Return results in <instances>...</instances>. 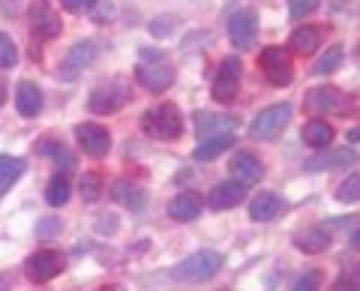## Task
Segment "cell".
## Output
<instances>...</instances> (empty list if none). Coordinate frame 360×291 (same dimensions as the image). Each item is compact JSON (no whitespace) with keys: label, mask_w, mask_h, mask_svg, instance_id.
<instances>
[{"label":"cell","mask_w":360,"mask_h":291,"mask_svg":"<svg viewBox=\"0 0 360 291\" xmlns=\"http://www.w3.org/2000/svg\"><path fill=\"white\" fill-rule=\"evenodd\" d=\"M141 129L156 141H174L184 132V117L174 103H160L141 115Z\"/></svg>","instance_id":"obj_1"},{"label":"cell","mask_w":360,"mask_h":291,"mask_svg":"<svg viewBox=\"0 0 360 291\" xmlns=\"http://www.w3.org/2000/svg\"><path fill=\"white\" fill-rule=\"evenodd\" d=\"M258 70L274 87H288L295 82V63H291V51L285 46H267L258 54Z\"/></svg>","instance_id":"obj_2"},{"label":"cell","mask_w":360,"mask_h":291,"mask_svg":"<svg viewBox=\"0 0 360 291\" xmlns=\"http://www.w3.org/2000/svg\"><path fill=\"white\" fill-rule=\"evenodd\" d=\"M219 267H222V255L219 252L198 250V252L189 255V259L180 261L172 271V276L184 279V283H207V279H213L219 273Z\"/></svg>","instance_id":"obj_3"},{"label":"cell","mask_w":360,"mask_h":291,"mask_svg":"<svg viewBox=\"0 0 360 291\" xmlns=\"http://www.w3.org/2000/svg\"><path fill=\"white\" fill-rule=\"evenodd\" d=\"M291 115H295V108H291L288 103H276V105L262 108V111H258V115L252 117V123H250V136L258 138V141L276 138L279 132L288 127Z\"/></svg>","instance_id":"obj_4"},{"label":"cell","mask_w":360,"mask_h":291,"mask_svg":"<svg viewBox=\"0 0 360 291\" xmlns=\"http://www.w3.org/2000/svg\"><path fill=\"white\" fill-rule=\"evenodd\" d=\"M303 108L307 115L312 117H328V115H345L348 111V96L333 84H321V87H312L303 99Z\"/></svg>","instance_id":"obj_5"},{"label":"cell","mask_w":360,"mask_h":291,"mask_svg":"<svg viewBox=\"0 0 360 291\" xmlns=\"http://www.w3.org/2000/svg\"><path fill=\"white\" fill-rule=\"evenodd\" d=\"M240 72H243V63L238 58H225L217 70V78H213V84H210V96L222 105L234 103L238 91H240Z\"/></svg>","instance_id":"obj_6"},{"label":"cell","mask_w":360,"mask_h":291,"mask_svg":"<svg viewBox=\"0 0 360 291\" xmlns=\"http://www.w3.org/2000/svg\"><path fill=\"white\" fill-rule=\"evenodd\" d=\"M229 39L234 42V48L250 51L258 39V15L255 9H238L229 15Z\"/></svg>","instance_id":"obj_7"},{"label":"cell","mask_w":360,"mask_h":291,"mask_svg":"<svg viewBox=\"0 0 360 291\" xmlns=\"http://www.w3.org/2000/svg\"><path fill=\"white\" fill-rule=\"evenodd\" d=\"M135 82H139L148 93L160 96V93H165L168 87L174 84V70H172V63H165L162 58H160V63H156V60L153 63L144 60L139 70H135Z\"/></svg>","instance_id":"obj_8"},{"label":"cell","mask_w":360,"mask_h":291,"mask_svg":"<svg viewBox=\"0 0 360 291\" xmlns=\"http://www.w3.org/2000/svg\"><path fill=\"white\" fill-rule=\"evenodd\" d=\"M127 87L117 84V82H111V84H99L90 91V99H87V105L94 115H115V111H120L123 105H127Z\"/></svg>","instance_id":"obj_9"},{"label":"cell","mask_w":360,"mask_h":291,"mask_svg":"<svg viewBox=\"0 0 360 291\" xmlns=\"http://www.w3.org/2000/svg\"><path fill=\"white\" fill-rule=\"evenodd\" d=\"M96 58H99V46L94 39L75 42V46L70 48V54L63 58V63H60L58 78H63V82H72V78H78V72H84V66H90Z\"/></svg>","instance_id":"obj_10"},{"label":"cell","mask_w":360,"mask_h":291,"mask_svg":"<svg viewBox=\"0 0 360 291\" xmlns=\"http://www.w3.org/2000/svg\"><path fill=\"white\" fill-rule=\"evenodd\" d=\"M75 138L82 144V150L87 156H94V160H103V156H108V150H111V136H108L105 127H99V123H78Z\"/></svg>","instance_id":"obj_11"},{"label":"cell","mask_w":360,"mask_h":291,"mask_svg":"<svg viewBox=\"0 0 360 291\" xmlns=\"http://www.w3.org/2000/svg\"><path fill=\"white\" fill-rule=\"evenodd\" d=\"M25 271L30 283H49V279H54L63 271V255L58 250H39L37 255L27 259Z\"/></svg>","instance_id":"obj_12"},{"label":"cell","mask_w":360,"mask_h":291,"mask_svg":"<svg viewBox=\"0 0 360 291\" xmlns=\"http://www.w3.org/2000/svg\"><path fill=\"white\" fill-rule=\"evenodd\" d=\"M360 162V153L352 148H340V150H330L324 148L321 153H315L307 160V172H330V169H348V165H357Z\"/></svg>","instance_id":"obj_13"},{"label":"cell","mask_w":360,"mask_h":291,"mask_svg":"<svg viewBox=\"0 0 360 291\" xmlns=\"http://www.w3.org/2000/svg\"><path fill=\"white\" fill-rule=\"evenodd\" d=\"M30 27L42 39H54L60 33V15L49 6V0H33L30 4Z\"/></svg>","instance_id":"obj_14"},{"label":"cell","mask_w":360,"mask_h":291,"mask_svg":"<svg viewBox=\"0 0 360 291\" xmlns=\"http://www.w3.org/2000/svg\"><path fill=\"white\" fill-rule=\"evenodd\" d=\"M264 177V165L255 153H238L231 162V181H238L240 186H255Z\"/></svg>","instance_id":"obj_15"},{"label":"cell","mask_w":360,"mask_h":291,"mask_svg":"<svg viewBox=\"0 0 360 291\" xmlns=\"http://www.w3.org/2000/svg\"><path fill=\"white\" fill-rule=\"evenodd\" d=\"M201 207H205V198L193 189H186V193H177L172 201H168V216L177 219V222H193L198 219Z\"/></svg>","instance_id":"obj_16"},{"label":"cell","mask_w":360,"mask_h":291,"mask_svg":"<svg viewBox=\"0 0 360 291\" xmlns=\"http://www.w3.org/2000/svg\"><path fill=\"white\" fill-rule=\"evenodd\" d=\"M243 189L246 186H240L238 181H222V183H217L210 189V198H207V205L213 207V210H231V207H238L240 201H243Z\"/></svg>","instance_id":"obj_17"},{"label":"cell","mask_w":360,"mask_h":291,"mask_svg":"<svg viewBox=\"0 0 360 291\" xmlns=\"http://www.w3.org/2000/svg\"><path fill=\"white\" fill-rule=\"evenodd\" d=\"M234 144H238V141H234L231 132H222V136H207V138H198L195 150H193V160H198V162H210V160H217V156H222L225 150H231Z\"/></svg>","instance_id":"obj_18"},{"label":"cell","mask_w":360,"mask_h":291,"mask_svg":"<svg viewBox=\"0 0 360 291\" xmlns=\"http://www.w3.org/2000/svg\"><path fill=\"white\" fill-rule=\"evenodd\" d=\"M295 246H297L300 252H307V255H319V252H324L330 246V231L324 228V226L300 228L295 234Z\"/></svg>","instance_id":"obj_19"},{"label":"cell","mask_w":360,"mask_h":291,"mask_svg":"<svg viewBox=\"0 0 360 291\" xmlns=\"http://www.w3.org/2000/svg\"><path fill=\"white\" fill-rule=\"evenodd\" d=\"M319 46H321V33L315 27H309V25H300V27L291 30L285 48L291 54H300V58H309V54L319 51Z\"/></svg>","instance_id":"obj_20"},{"label":"cell","mask_w":360,"mask_h":291,"mask_svg":"<svg viewBox=\"0 0 360 291\" xmlns=\"http://www.w3.org/2000/svg\"><path fill=\"white\" fill-rule=\"evenodd\" d=\"M283 198L276 193H258L252 201H250V219L252 222H270L283 214Z\"/></svg>","instance_id":"obj_21"},{"label":"cell","mask_w":360,"mask_h":291,"mask_svg":"<svg viewBox=\"0 0 360 291\" xmlns=\"http://www.w3.org/2000/svg\"><path fill=\"white\" fill-rule=\"evenodd\" d=\"M15 108L21 117H37L42 111V91L33 82H21L15 91Z\"/></svg>","instance_id":"obj_22"},{"label":"cell","mask_w":360,"mask_h":291,"mask_svg":"<svg viewBox=\"0 0 360 291\" xmlns=\"http://www.w3.org/2000/svg\"><path fill=\"white\" fill-rule=\"evenodd\" d=\"M333 127L328 120H321V117H312V120H307L303 123V141L309 144V148H315V150H324V148H330L333 144Z\"/></svg>","instance_id":"obj_23"},{"label":"cell","mask_w":360,"mask_h":291,"mask_svg":"<svg viewBox=\"0 0 360 291\" xmlns=\"http://www.w3.org/2000/svg\"><path fill=\"white\" fill-rule=\"evenodd\" d=\"M111 198H115L117 205L129 207V210H141L144 201H148L144 189L139 183H132V181H115V186H111Z\"/></svg>","instance_id":"obj_24"},{"label":"cell","mask_w":360,"mask_h":291,"mask_svg":"<svg viewBox=\"0 0 360 291\" xmlns=\"http://www.w3.org/2000/svg\"><path fill=\"white\" fill-rule=\"evenodd\" d=\"M195 129H198V138L222 136V132L234 129V120L225 115H210V111H195Z\"/></svg>","instance_id":"obj_25"},{"label":"cell","mask_w":360,"mask_h":291,"mask_svg":"<svg viewBox=\"0 0 360 291\" xmlns=\"http://www.w3.org/2000/svg\"><path fill=\"white\" fill-rule=\"evenodd\" d=\"M21 174H25V160H18V156H0V195L6 189H13Z\"/></svg>","instance_id":"obj_26"},{"label":"cell","mask_w":360,"mask_h":291,"mask_svg":"<svg viewBox=\"0 0 360 291\" xmlns=\"http://www.w3.org/2000/svg\"><path fill=\"white\" fill-rule=\"evenodd\" d=\"M342 63H345V51H342V46H330L328 51L321 54L319 60H315V66H312V75H330V72L340 70Z\"/></svg>","instance_id":"obj_27"},{"label":"cell","mask_w":360,"mask_h":291,"mask_svg":"<svg viewBox=\"0 0 360 291\" xmlns=\"http://www.w3.org/2000/svg\"><path fill=\"white\" fill-rule=\"evenodd\" d=\"M45 201H49L51 207H63L66 201H70V181H66V174H54L49 186H45Z\"/></svg>","instance_id":"obj_28"},{"label":"cell","mask_w":360,"mask_h":291,"mask_svg":"<svg viewBox=\"0 0 360 291\" xmlns=\"http://www.w3.org/2000/svg\"><path fill=\"white\" fill-rule=\"evenodd\" d=\"M330 291H360V261H352L342 267V273L336 276Z\"/></svg>","instance_id":"obj_29"},{"label":"cell","mask_w":360,"mask_h":291,"mask_svg":"<svg viewBox=\"0 0 360 291\" xmlns=\"http://www.w3.org/2000/svg\"><path fill=\"white\" fill-rule=\"evenodd\" d=\"M336 201H342V205H357L360 201V172L348 174L345 181L336 186Z\"/></svg>","instance_id":"obj_30"},{"label":"cell","mask_w":360,"mask_h":291,"mask_svg":"<svg viewBox=\"0 0 360 291\" xmlns=\"http://www.w3.org/2000/svg\"><path fill=\"white\" fill-rule=\"evenodd\" d=\"M78 189H82L84 201H96L99 195H103V174H96V172L82 174V183H78Z\"/></svg>","instance_id":"obj_31"},{"label":"cell","mask_w":360,"mask_h":291,"mask_svg":"<svg viewBox=\"0 0 360 291\" xmlns=\"http://www.w3.org/2000/svg\"><path fill=\"white\" fill-rule=\"evenodd\" d=\"M18 63V48L13 37H6V33H0V70H13Z\"/></svg>","instance_id":"obj_32"},{"label":"cell","mask_w":360,"mask_h":291,"mask_svg":"<svg viewBox=\"0 0 360 291\" xmlns=\"http://www.w3.org/2000/svg\"><path fill=\"white\" fill-rule=\"evenodd\" d=\"M39 150H42V153H49V156H54V160H58V162H63V169H72V165H75L72 153L66 150L63 144H54V141H49V138H45V141L39 144Z\"/></svg>","instance_id":"obj_33"},{"label":"cell","mask_w":360,"mask_h":291,"mask_svg":"<svg viewBox=\"0 0 360 291\" xmlns=\"http://www.w3.org/2000/svg\"><path fill=\"white\" fill-rule=\"evenodd\" d=\"M319 6H321V0H288V15L295 21H300V18L312 15Z\"/></svg>","instance_id":"obj_34"},{"label":"cell","mask_w":360,"mask_h":291,"mask_svg":"<svg viewBox=\"0 0 360 291\" xmlns=\"http://www.w3.org/2000/svg\"><path fill=\"white\" fill-rule=\"evenodd\" d=\"M90 18L96 21V25H105V21L115 15V4H111V0H90Z\"/></svg>","instance_id":"obj_35"},{"label":"cell","mask_w":360,"mask_h":291,"mask_svg":"<svg viewBox=\"0 0 360 291\" xmlns=\"http://www.w3.org/2000/svg\"><path fill=\"white\" fill-rule=\"evenodd\" d=\"M319 288H321V273L319 271H309V273H303L297 279L291 291H319Z\"/></svg>","instance_id":"obj_36"},{"label":"cell","mask_w":360,"mask_h":291,"mask_svg":"<svg viewBox=\"0 0 360 291\" xmlns=\"http://www.w3.org/2000/svg\"><path fill=\"white\" fill-rule=\"evenodd\" d=\"M168 21H174V18L172 15H160V18L150 21V33H153V37H168V33H172V25H168Z\"/></svg>","instance_id":"obj_37"},{"label":"cell","mask_w":360,"mask_h":291,"mask_svg":"<svg viewBox=\"0 0 360 291\" xmlns=\"http://www.w3.org/2000/svg\"><path fill=\"white\" fill-rule=\"evenodd\" d=\"M60 6L66 9V13H72V15H82L90 9V0H60Z\"/></svg>","instance_id":"obj_38"},{"label":"cell","mask_w":360,"mask_h":291,"mask_svg":"<svg viewBox=\"0 0 360 291\" xmlns=\"http://www.w3.org/2000/svg\"><path fill=\"white\" fill-rule=\"evenodd\" d=\"M352 246H354V250H360V228L352 234Z\"/></svg>","instance_id":"obj_39"},{"label":"cell","mask_w":360,"mask_h":291,"mask_svg":"<svg viewBox=\"0 0 360 291\" xmlns=\"http://www.w3.org/2000/svg\"><path fill=\"white\" fill-rule=\"evenodd\" d=\"M4 93H6V84L0 82V105H4Z\"/></svg>","instance_id":"obj_40"},{"label":"cell","mask_w":360,"mask_h":291,"mask_svg":"<svg viewBox=\"0 0 360 291\" xmlns=\"http://www.w3.org/2000/svg\"><path fill=\"white\" fill-rule=\"evenodd\" d=\"M354 58H357V63H360V46H357V51H354Z\"/></svg>","instance_id":"obj_41"}]
</instances>
